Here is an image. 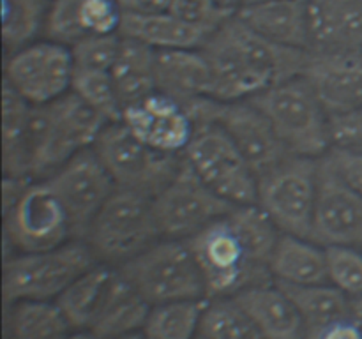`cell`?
<instances>
[{
  "instance_id": "1",
  "label": "cell",
  "mask_w": 362,
  "mask_h": 339,
  "mask_svg": "<svg viewBox=\"0 0 362 339\" xmlns=\"http://www.w3.org/2000/svg\"><path fill=\"white\" fill-rule=\"evenodd\" d=\"M279 232L253 205H237L187 239L207 285L209 297H232L251 286L272 282L269 270Z\"/></svg>"
},
{
  "instance_id": "2",
  "label": "cell",
  "mask_w": 362,
  "mask_h": 339,
  "mask_svg": "<svg viewBox=\"0 0 362 339\" xmlns=\"http://www.w3.org/2000/svg\"><path fill=\"white\" fill-rule=\"evenodd\" d=\"M202 52L212 69V97L244 101L300 76L310 49L269 41L233 14L209 35Z\"/></svg>"
},
{
  "instance_id": "3",
  "label": "cell",
  "mask_w": 362,
  "mask_h": 339,
  "mask_svg": "<svg viewBox=\"0 0 362 339\" xmlns=\"http://www.w3.org/2000/svg\"><path fill=\"white\" fill-rule=\"evenodd\" d=\"M106 126L108 122L74 92L34 106L25 141L28 175L59 170L81 150L94 147Z\"/></svg>"
},
{
  "instance_id": "4",
  "label": "cell",
  "mask_w": 362,
  "mask_h": 339,
  "mask_svg": "<svg viewBox=\"0 0 362 339\" xmlns=\"http://www.w3.org/2000/svg\"><path fill=\"white\" fill-rule=\"evenodd\" d=\"M247 101L267 117L290 154L320 159L332 148L331 115L303 76L274 85Z\"/></svg>"
},
{
  "instance_id": "5",
  "label": "cell",
  "mask_w": 362,
  "mask_h": 339,
  "mask_svg": "<svg viewBox=\"0 0 362 339\" xmlns=\"http://www.w3.org/2000/svg\"><path fill=\"white\" fill-rule=\"evenodd\" d=\"M119 272L151 306L209 297L202 268L186 240H158L120 265Z\"/></svg>"
},
{
  "instance_id": "6",
  "label": "cell",
  "mask_w": 362,
  "mask_h": 339,
  "mask_svg": "<svg viewBox=\"0 0 362 339\" xmlns=\"http://www.w3.org/2000/svg\"><path fill=\"white\" fill-rule=\"evenodd\" d=\"M318 191V159L288 155L258 175L257 205L281 233L311 237Z\"/></svg>"
},
{
  "instance_id": "7",
  "label": "cell",
  "mask_w": 362,
  "mask_h": 339,
  "mask_svg": "<svg viewBox=\"0 0 362 339\" xmlns=\"http://www.w3.org/2000/svg\"><path fill=\"white\" fill-rule=\"evenodd\" d=\"M152 198L117 187L87 232L95 256L126 263L161 239Z\"/></svg>"
},
{
  "instance_id": "8",
  "label": "cell",
  "mask_w": 362,
  "mask_h": 339,
  "mask_svg": "<svg viewBox=\"0 0 362 339\" xmlns=\"http://www.w3.org/2000/svg\"><path fill=\"white\" fill-rule=\"evenodd\" d=\"M95 265L88 244L66 242L55 249L23 253L4 263L6 302L57 299L71 282Z\"/></svg>"
},
{
  "instance_id": "9",
  "label": "cell",
  "mask_w": 362,
  "mask_h": 339,
  "mask_svg": "<svg viewBox=\"0 0 362 339\" xmlns=\"http://www.w3.org/2000/svg\"><path fill=\"white\" fill-rule=\"evenodd\" d=\"M92 148L117 187L151 198L175 177L184 161L180 154H166L141 141L122 122L108 124Z\"/></svg>"
},
{
  "instance_id": "10",
  "label": "cell",
  "mask_w": 362,
  "mask_h": 339,
  "mask_svg": "<svg viewBox=\"0 0 362 339\" xmlns=\"http://www.w3.org/2000/svg\"><path fill=\"white\" fill-rule=\"evenodd\" d=\"M180 105L189 113L194 127L211 122L221 126L233 143L239 147L257 175L267 172L283 159L292 155L279 140L267 117L247 99L219 101L211 95H205Z\"/></svg>"
},
{
  "instance_id": "11",
  "label": "cell",
  "mask_w": 362,
  "mask_h": 339,
  "mask_svg": "<svg viewBox=\"0 0 362 339\" xmlns=\"http://www.w3.org/2000/svg\"><path fill=\"white\" fill-rule=\"evenodd\" d=\"M182 157L214 193L230 203H257L258 175L221 126L211 122L194 127Z\"/></svg>"
},
{
  "instance_id": "12",
  "label": "cell",
  "mask_w": 362,
  "mask_h": 339,
  "mask_svg": "<svg viewBox=\"0 0 362 339\" xmlns=\"http://www.w3.org/2000/svg\"><path fill=\"white\" fill-rule=\"evenodd\" d=\"M156 221L165 239L187 240L200 230L223 218L237 205L211 189L193 168L182 166L172 180L152 196Z\"/></svg>"
},
{
  "instance_id": "13",
  "label": "cell",
  "mask_w": 362,
  "mask_h": 339,
  "mask_svg": "<svg viewBox=\"0 0 362 339\" xmlns=\"http://www.w3.org/2000/svg\"><path fill=\"white\" fill-rule=\"evenodd\" d=\"M4 225L6 239L23 253L55 249L73 237L69 215L48 182L28 184L4 210Z\"/></svg>"
},
{
  "instance_id": "14",
  "label": "cell",
  "mask_w": 362,
  "mask_h": 339,
  "mask_svg": "<svg viewBox=\"0 0 362 339\" xmlns=\"http://www.w3.org/2000/svg\"><path fill=\"white\" fill-rule=\"evenodd\" d=\"M46 182L69 215L73 237H87L90 222L117 189L94 148L81 150L64 162Z\"/></svg>"
},
{
  "instance_id": "15",
  "label": "cell",
  "mask_w": 362,
  "mask_h": 339,
  "mask_svg": "<svg viewBox=\"0 0 362 339\" xmlns=\"http://www.w3.org/2000/svg\"><path fill=\"white\" fill-rule=\"evenodd\" d=\"M74 73L71 48L55 41L34 42L16 49L6 64L4 81L34 106L67 94Z\"/></svg>"
},
{
  "instance_id": "16",
  "label": "cell",
  "mask_w": 362,
  "mask_h": 339,
  "mask_svg": "<svg viewBox=\"0 0 362 339\" xmlns=\"http://www.w3.org/2000/svg\"><path fill=\"white\" fill-rule=\"evenodd\" d=\"M311 240L324 247L352 246L362 249V196L318 159V191Z\"/></svg>"
},
{
  "instance_id": "17",
  "label": "cell",
  "mask_w": 362,
  "mask_h": 339,
  "mask_svg": "<svg viewBox=\"0 0 362 339\" xmlns=\"http://www.w3.org/2000/svg\"><path fill=\"white\" fill-rule=\"evenodd\" d=\"M300 76L331 117L362 106V52L310 49Z\"/></svg>"
},
{
  "instance_id": "18",
  "label": "cell",
  "mask_w": 362,
  "mask_h": 339,
  "mask_svg": "<svg viewBox=\"0 0 362 339\" xmlns=\"http://www.w3.org/2000/svg\"><path fill=\"white\" fill-rule=\"evenodd\" d=\"M120 122L151 147L166 154H184L194 134V122L182 105L163 92L126 106Z\"/></svg>"
},
{
  "instance_id": "19",
  "label": "cell",
  "mask_w": 362,
  "mask_h": 339,
  "mask_svg": "<svg viewBox=\"0 0 362 339\" xmlns=\"http://www.w3.org/2000/svg\"><path fill=\"white\" fill-rule=\"evenodd\" d=\"M122 13L119 0H52L45 28L52 41L71 46L88 35L119 34Z\"/></svg>"
},
{
  "instance_id": "20",
  "label": "cell",
  "mask_w": 362,
  "mask_h": 339,
  "mask_svg": "<svg viewBox=\"0 0 362 339\" xmlns=\"http://www.w3.org/2000/svg\"><path fill=\"white\" fill-rule=\"evenodd\" d=\"M235 16L269 41L290 48L311 49L310 0L247 4L239 7Z\"/></svg>"
},
{
  "instance_id": "21",
  "label": "cell",
  "mask_w": 362,
  "mask_h": 339,
  "mask_svg": "<svg viewBox=\"0 0 362 339\" xmlns=\"http://www.w3.org/2000/svg\"><path fill=\"white\" fill-rule=\"evenodd\" d=\"M264 339H306V325L292 300L276 282L251 286L232 295Z\"/></svg>"
},
{
  "instance_id": "22",
  "label": "cell",
  "mask_w": 362,
  "mask_h": 339,
  "mask_svg": "<svg viewBox=\"0 0 362 339\" xmlns=\"http://www.w3.org/2000/svg\"><path fill=\"white\" fill-rule=\"evenodd\" d=\"M158 92L179 102L212 97V69L202 48L161 49L156 55Z\"/></svg>"
},
{
  "instance_id": "23",
  "label": "cell",
  "mask_w": 362,
  "mask_h": 339,
  "mask_svg": "<svg viewBox=\"0 0 362 339\" xmlns=\"http://www.w3.org/2000/svg\"><path fill=\"white\" fill-rule=\"evenodd\" d=\"M151 304L127 282L120 272H113L98 311L88 325L95 339H115L144 328Z\"/></svg>"
},
{
  "instance_id": "24",
  "label": "cell",
  "mask_w": 362,
  "mask_h": 339,
  "mask_svg": "<svg viewBox=\"0 0 362 339\" xmlns=\"http://www.w3.org/2000/svg\"><path fill=\"white\" fill-rule=\"evenodd\" d=\"M311 49L362 52V0H310Z\"/></svg>"
},
{
  "instance_id": "25",
  "label": "cell",
  "mask_w": 362,
  "mask_h": 339,
  "mask_svg": "<svg viewBox=\"0 0 362 339\" xmlns=\"http://www.w3.org/2000/svg\"><path fill=\"white\" fill-rule=\"evenodd\" d=\"M119 34L122 37L151 46L156 52L202 48L209 39L207 32L184 23L172 13L144 14L124 11Z\"/></svg>"
},
{
  "instance_id": "26",
  "label": "cell",
  "mask_w": 362,
  "mask_h": 339,
  "mask_svg": "<svg viewBox=\"0 0 362 339\" xmlns=\"http://www.w3.org/2000/svg\"><path fill=\"white\" fill-rule=\"evenodd\" d=\"M269 270L272 279L290 285L327 282L325 247L306 237L281 233L272 251Z\"/></svg>"
},
{
  "instance_id": "27",
  "label": "cell",
  "mask_w": 362,
  "mask_h": 339,
  "mask_svg": "<svg viewBox=\"0 0 362 339\" xmlns=\"http://www.w3.org/2000/svg\"><path fill=\"white\" fill-rule=\"evenodd\" d=\"M156 55L158 52L151 46L122 37L119 55L110 69V74L124 108L158 92Z\"/></svg>"
},
{
  "instance_id": "28",
  "label": "cell",
  "mask_w": 362,
  "mask_h": 339,
  "mask_svg": "<svg viewBox=\"0 0 362 339\" xmlns=\"http://www.w3.org/2000/svg\"><path fill=\"white\" fill-rule=\"evenodd\" d=\"M274 282L297 307L306 325V334L352 316V299H349L332 282H313V285Z\"/></svg>"
},
{
  "instance_id": "29",
  "label": "cell",
  "mask_w": 362,
  "mask_h": 339,
  "mask_svg": "<svg viewBox=\"0 0 362 339\" xmlns=\"http://www.w3.org/2000/svg\"><path fill=\"white\" fill-rule=\"evenodd\" d=\"M34 105L28 102L20 92L14 90L7 81L2 88V152H4V175L28 177L27 141L28 124H30Z\"/></svg>"
},
{
  "instance_id": "30",
  "label": "cell",
  "mask_w": 362,
  "mask_h": 339,
  "mask_svg": "<svg viewBox=\"0 0 362 339\" xmlns=\"http://www.w3.org/2000/svg\"><path fill=\"white\" fill-rule=\"evenodd\" d=\"M113 270L101 265H94L87 272L74 279L55 299L57 306L62 309L73 328H88L105 290L112 279Z\"/></svg>"
},
{
  "instance_id": "31",
  "label": "cell",
  "mask_w": 362,
  "mask_h": 339,
  "mask_svg": "<svg viewBox=\"0 0 362 339\" xmlns=\"http://www.w3.org/2000/svg\"><path fill=\"white\" fill-rule=\"evenodd\" d=\"M207 302L197 299L152 306L144 325L145 339H194Z\"/></svg>"
},
{
  "instance_id": "32",
  "label": "cell",
  "mask_w": 362,
  "mask_h": 339,
  "mask_svg": "<svg viewBox=\"0 0 362 339\" xmlns=\"http://www.w3.org/2000/svg\"><path fill=\"white\" fill-rule=\"evenodd\" d=\"M71 323L57 302L21 300L11 320L13 339H66Z\"/></svg>"
},
{
  "instance_id": "33",
  "label": "cell",
  "mask_w": 362,
  "mask_h": 339,
  "mask_svg": "<svg viewBox=\"0 0 362 339\" xmlns=\"http://www.w3.org/2000/svg\"><path fill=\"white\" fill-rule=\"evenodd\" d=\"M204 339H264L246 311L232 297H212L200 321Z\"/></svg>"
},
{
  "instance_id": "34",
  "label": "cell",
  "mask_w": 362,
  "mask_h": 339,
  "mask_svg": "<svg viewBox=\"0 0 362 339\" xmlns=\"http://www.w3.org/2000/svg\"><path fill=\"white\" fill-rule=\"evenodd\" d=\"M48 9V0H2L4 44L14 52L30 44L45 28Z\"/></svg>"
},
{
  "instance_id": "35",
  "label": "cell",
  "mask_w": 362,
  "mask_h": 339,
  "mask_svg": "<svg viewBox=\"0 0 362 339\" xmlns=\"http://www.w3.org/2000/svg\"><path fill=\"white\" fill-rule=\"evenodd\" d=\"M71 92H74L81 101L87 102L108 124L122 120L124 106L120 102L119 94H117L110 71L74 67Z\"/></svg>"
},
{
  "instance_id": "36",
  "label": "cell",
  "mask_w": 362,
  "mask_h": 339,
  "mask_svg": "<svg viewBox=\"0 0 362 339\" xmlns=\"http://www.w3.org/2000/svg\"><path fill=\"white\" fill-rule=\"evenodd\" d=\"M329 282L349 299L362 295V249L352 246L325 247Z\"/></svg>"
},
{
  "instance_id": "37",
  "label": "cell",
  "mask_w": 362,
  "mask_h": 339,
  "mask_svg": "<svg viewBox=\"0 0 362 339\" xmlns=\"http://www.w3.org/2000/svg\"><path fill=\"white\" fill-rule=\"evenodd\" d=\"M120 42H122L120 34L88 35V37L80 39L69 46L74 67L110 71L119 55Z\"/></svg>"
},
{
  "instance_id": "38",
  "label": "cell",
  "mask_w": 362,
  "mask_h": 339,
  "mask_svg": "<svg viewBox=\"0 0 362 339\" xmlns=\"http://www.w3.org/2000/svg\"><path fill=\"white\" fill-rule=\"evenodd\" d=\"M170 13L184 23L207 32L209 35L233 16V13L221 9L216 0H173Z\"/></svg>"
},
{
  "instance_id": "39",
  "label": "cell",
  "mask_w": 362,
  "mask_h": 339,
  "mask_svg": "<svg viewBox=\"0 0 362 339\" xmlns=\"http://www.w3.org/2000/svg\"><path fill=\"white\" fill-rule=\"evenodd\" d=\"M332 147L362 150V106L343 115L331 117Z\"/></svg>"
},
{
  "instance_id": "40",
  "label": "cell",
  "mask_w": 362,
  "mask_h": 339,
  "mask_svg": "<svg viewBox=\"0 0 362 339\" xmlns=\"http://www.w3.org/2000/svg\"><path fill=\"white\" fill-rule=\"evenodd\" d=\"M324 157L332 170L362 196V150L332 147Z\"/></svg>"
},
{
  "instance_id": "41",
  "label": "cell",
  "mask_w": 362,
  "mask_h": 339,
  "mask_svg": "<svg viewBox=\"0 0 362 339\" xmlns=\"http://www.w3.org/2000/svg\"><path fill=\"white\" fill-rule=\"evenodd\" d=\"M306 339H362V328L352 316H349L325 325L320 331L310 332L306 334Z\"/></svg>"
},
{
  "instance_id": "42",
  "label": "cell",
  "mask_w": 362,
  "mask_h": 339,
  "mask_svg": "<svg viewBox=\"0 0 362 339\" xmlns=\"http://www.w3.org/2000/svg\"><path fill=\"white\" fill-rule=\"evenodd\" d=\"M173 0H119L120 7L124 11H133V13L144 14H158L170 13Z\"/></svg>"
},
{
  "instance_id": "43",
  "label": "cell",
  "mask_w": 362,
  "mask_h": 339,
  "mask_svg": "<svg viewBox=\"0 0 362 339\" xmlns=\"http://www.w3.org/2000/svg\"><path fill=\"white\" fill-rule=\"evenodd\" d=\"M216 4H218L221 9H225V11H228V13L235 14L237 11H239V7H243L244 0H216Z\"/></svg>"
},
{
  "instance_id": "44",
  "label": "cell",
  "mask_w": 362,
  "mask_h": 339,
  "mask_svg": "<svg viewBox=\"0 0 362 339\" xmlns=\"http://www.w3.org/2000/svg\"><path fill=\"white\" fill-rule=\"evenodd\" d=\"M352 318L362 328V295L352 300Z\"/></svg>"
},
{
  "instance_id": "45",
  "label": "cell",
  "mask_w": 362,
  "mask_h": 339,
  "mask_svg": "<svg viewBox=\"0 0 362 339\" xmlns=\"http://www.w3.org/2000/svg\"><path fill=\"white\" fill-rule=\"evenodd\" d=\"M66 339H95L92 332H76V334H69Z\"/></svg>"
},
{
  "instance_id": "46",
  "label": "cell",
  "mask_w": 362,
  "mask_h": 339,
  "mask_svg": "<svg viewBox=\"0 0 362 339\" xmlns=\"http://www.w3.org/2000/svg\"><path fill=\"white\" fill-rule=\"evenodd\" d=\"M115 339H145L144 334H138V332H133V334H126V335H120V338Z\"/></svg>"
},
{
  "instance_id": "47",
  "label": "cell",
  "mask_w": 362,
  "mask_h": 339,
  "mask_svg": "<svg viewBox=\"0 0 362 339\" xmlns=\"http://www.w3.org/2000/svg\"><path fill=\"white\" fill-rule=\"evenodd\" d=\"M262 2H276V0H244L243 6H247V4H262Z\"/></svg>"
},
{
  "instance_id": "48",
  "label": "cell",
  "mask_w": 362,
  "mask_h": 339,
  "mask_svg": "<svg viewBox=\"0 0 362 339\" xmlns=\"http://www.w3.org/2000/svg\"><path fill=\"white\" fill-rule=\"evenodd\" d=\"M194 339H204V338H202V335H200V334H198V335H197V338H194Z\"/></svg>"
}]
</instances>
